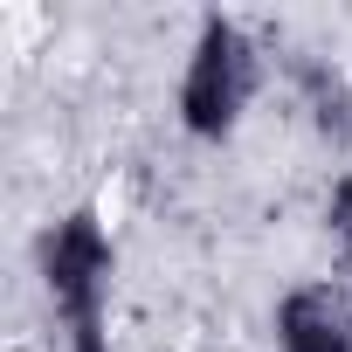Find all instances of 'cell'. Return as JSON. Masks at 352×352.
<instances>
[{"instance_id":"cell-1","label":"cell","mask_w":352,"mask_h":352,"mask_svg":"<svg viewBox=\"0 0 352 352\" xmlns=\"http://www.w3.org/2000/svg\"><path fill=\"white\" fill-rule=\"evenodd\" d=\"M256 90H263L256 35L235 14H208L194 28V49H187V69H180V124H187V138H201V145L235 138V124L249 118Z\"/></svg>"},{"instance_id":"cell-2","label":"cell","mask_w":352,"mask_h":352,"mask_svg":"<svg viewBox=\"0 0 352 352\" xmlns=\"http://www.w3.org/2000/svg\"><path fill=\"white\" fill-rule=\"evenodd\" d=\"M35 276L63 318V331H83V324H104L111 311V276H118V249L104 235V221L90 208H69L63 221L42 228L35 242Z\"/></svg>"},{"instance_id":"cell-3","label":"cell","mask_w":352,"mask_h":352,"mask_svg":"<svg viewBox=\"0 0 352 352\" xmlns=\"http://www.w3.org/2000/svg\"><path fill=\"white\" fill-rule=\"evenodd\" d=\"M276 352H352V304L331 283H297L276 304Z\"/></svg>"},{"instance_id":"cell-4","label":"cell","mask_w":352,"mask_h":352,"mask_svg":"<svg viewBox=\"0 0 352 352\" xmlns=\"http://www.w3.org/2000/svg\"><path fill=\"white\" fill-rule=\"evenodd\" d=\"M304 90H311V104H318V124H324L331 138H345V131H352V90H345V76L304 63Z\"/></svg>"},{"instance_id":"cell-5","label":"cell","mask_w":352,"mask_h":352,"mask_svg":"<svg viewBox=\"0 0 352 352\" xmlns=\"http://www.w3.org/2000/svg\"><path fill=\"white\" fill-rule=\"evenodd\" d=\"M324 221H331V235L352 249V166L338 173V187H331V208H324Z\"/></svg>"},{"instance_id":"cell-6","label":"cell","mask_w":352,"mask_h":352,"mask_svg":"<svg viewBox=\"0 0 352 352\" xmlns=\"http://www.w3.org/2000/svg\"><path fill=\"white\" fill-rule=\"evenodd\" d=\"M63 352H111V331H104V324H83V331H63Z\"/></svg>"}]
</instances>
